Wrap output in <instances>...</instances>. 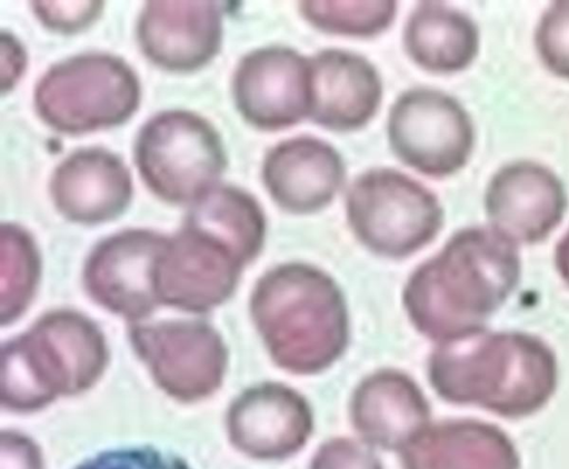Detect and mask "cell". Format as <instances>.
Wrapping results in <instances>:
<instances>
[{
	"label": "cell",
	"instance_id": "5",
	"mask_svg": "<svg viewBox=\"0 0 569 469\" xmlns=\"http://www.w3.org/2000/svg\"><path fill=\"white\" fill-rule=\"evenodd\" d=\"M141 100L136 71L121 57L86 52L52 64L33 91L36 113L63 134H83L129 120Z\"/></svg>",
	"mask_w": 569,
	"mask_h": 469
},
{
	"label": "cell",
	"instance_id": "11",
	"mask_svg": "<svg viewBox=\"0 0 569 469\" xmlns=\"http://www.w3.org/2000/svg\"><path fill=\"white\" fill-rule=\"evenodd\" d=\"M237 111L251 127L274 132L310 119L313 73L310 56L284 44L247 52L231 78Z\"/></svg>",
	"mask_w": 569,
	"mask_h": 469
},
{
	"label": "cell",
	"instance_id": "15",
	"mask_svg": "<svg viewBox=\"0 0 569 469\" xmlns=\"http://www.w3.org/2000/svg\"><path fill=\"white\" fill-rule=\"evenodd\" d=\"M227 423L230 438L240 450L253 458L279 460L306 445L313 429V415L296 389L264 381L233 400Z\"/></svg>",
	"mask_w": 569,
	"mask_h": 469
},
{
	"label": "cell",
	"instance_id": "30",
	"mask_svg": "<svg viewBox=\"0 0 569 469\" xmlns=\"http://www.w3.org/2000/svg\"><path fill=\"white\" fill-rule=\"evenodd\" d=\"M0 468L41 469L39 453L28 439L14 433H3Z\"/></svg>",
	"mask_w": 569,
	"mask_h": 469
},
{
	"label": "cell",
	"instance_id": "27",
	"mask_svg": "<svg viewBox=\"0 0 569 469\" xmlns=\"http://www.w3.org/2000/svg\"><path fill=\"white\" fill-rule=\"evenodd\" d=\"M310 469H382V466L370 445L338 437L320 446Z\"/></svg>",
	"mask_w": 569,
	"mask_h": 469
},
{
	"label": "cell",
	"instance_id": "3",
	"mask_svg": "<svg viewBox=\"0 0 569 469\" xmlns=\"http://www.w3.org/2000/svg\"><path fill=\"white\" fill-rule=\"evenodd\" d=\"M249 313L273 363L295 375L328 369L349 342L342 290L310 263L286 262L261 275L250 293Z\"/></svg>",
	"mask_w": 569,
	"mask_h": 469
},
{
	"label": "cell",
	"instance_id": "28",
	"mask_svg": "<svg viewBox=\"0 0 569 469\" xmlns=\"http://www.w3.org/2000/svg\"><path fill=\"white\" fill-rule=\"evenodd\" d=\"M78 469H189L180 459L152 449L134 448L103 452Z\"/></svg>",
	"mask_w": 569,
	"mask_h": 469
},
{
	"label": "cell",
	"instance_id": "13",
	"mask_svg": "<svg viewBox=\"0 0 569 469\" xmlns=\"http://www.w3.org/2000/svg\"><path fill=\"white\" fill-rule=\"evenodd\" d=\"M489 226L517 246L545 241L568 208L563 182L548 166L520 159L501 166L485 190Z\"/></svg>",
	"mask_w": 569,
	"mask_h": 469
},
{
	"label": "cell",
	"instance_id": "20",
	"mask_svg": "<svg viewBox=\"0 0 569 469\" xmlns=\"http://www.w3.org/2000/svg\"><path fill=\"white\" fill-rule=\"evenodd\" d=\"M400 452L403 469H519L507 435L473 419L429 426Z\"/></svg>",
	"mask_w": 569,
	"mask_h": 469
},
{
	"label": "cell",
	"instance_id": "12",
	"mask_svg": "<svg viewBox=\"0 0 569 469\" xmlns=\"http://www.w3.org/2000/svg\"><path fill=\"white\" fill-rule=\"evenodd\" d=\"M247 265L226 243L183 224L168 237L156 269L161 307L208 313L236 292Z\"/></svg>",
	"mask_w": 569,
	"mask_h": 469
},
{
	"label": "cell",
	"instance_id": "26",
	"mask_svg": "<svg viewBox=\"0 0 569 469\" xmlns=\"http://www.w3.org/2000/svg\"><path fill=\"white\" fill-rule=\"evenodd\" d=\"M103 1H46L31 2L39 22L50 31L63 34L81 32L102 13Z\"/></svg>",
	"mask_w": 569,
	"mask_h": 469
},
{
	"label": "cell",
	"instance_id": "1",
	"mask_svg": "<svg viewBox=\"0 0 569 469\" xmlns=\"http://www.w3.org/2000/svg\"><path fill=\"white\" fill-rule=\"evenodd\" d=\"M518 247L489 224L457 230L406 281L412 327L436 342L486 327L519 285Z\"/></svg>",
	"mask_w": 569,
	"mask_h": 469
},
{
	"label": "cell",
	"instance_id": "17",
	"mask_svg": "<svg viewBox=\"0 0 569 469\" xmlns=\"http://www.w3.org/2000/svg\"><path fill=\"white\" fill-rule=\"evenodd\" d=\"M49 194L66 220L96 226L120 217L133 196L130 170L114 152L90 147L62 159L49 180Z\"/></svg>",
	"mask_w": 569,
	"mask_h": 469
},
{
	"label": "cell",
	"instance_id": "19",
	"mask_svg": "<svg viewBox=\"0 0 569 469\" xmlns=\"http://www.w3.org/2000/svg\"><path fill=\"white\" fill-rule=\"evenodd\" d=\"M430 405L417 382L396 369L363 378L352 392L350 418L362 441L403 450L430 426Z\"/></svg>",
	"mask_w": 569,
	"mask_h": 469
},
{
	"label": "cell",
	"instance_id": "9",
	"mask_svg": "<svg viewBox=\"0 0 569 469\" xmlns=\"http://www.w3.org/2000/svg\"><path fill=\"white\" fill-rule=\"evenodd\" d=\"M128 337L158 386L178 400L202 399L222 382L227 347L204 320H146L129 325Z\"/></svg>",
	"mask_w": 569,
	"mask_h": 469
},
{
	"label": "cell",
	"instance_id": "7",
	"mask_svg": "<svg viewBox=\"0 0 569 469\" xmlns=\"http://www.w3.org/2000/svg\"><path fill=\"white\" fill-rule=\"evenodd\" d=\"M134 163L149 191L161 201L189 207L220 183L228 164L222 139L204 117L166 110L139 130Z\"/></svg>",
	"mask_w": 569,
	"mask_h": 469
},
{
	"label": "cell",
	"instance_id": "31",
	"mask_svg": "<svg viewBox=\"0 0 569 469\" xmlns=\"http://www.w3.org/2000/svg\"><path fill=\"white\" fill-rule=\"evenodd\" d=\"M553 262L559 277L569 288V229L555 247Z\"/></svg>",
	"mask_w": 569,
	"mask_h": 469
},
{
	"label": "cell",
	"instance_id": "18",
	"mask_svg": "<svg viewBox=\"0 0 569 469\" xmlns=\"http://www.w3.org/2000/svg\"><path fill=\"white\" fill-rule=\"evenodd\" d=\"M313 108L310 120L333 132L366 127L378 113L383 83L376 66L355 51L327 48L310 56Z\"/></svg>",
	"mask_w": 569,
	"mask_h": 469
},
{
	"label": "cell",
	"instance_id": "24",
	"mask_svg": "<svg viewBox=\"0 0 569 469\" xmlns=\"http://www.w3.org/2000/svg\"><path fill=\"white\" fill-rule=\"evenodd\" d=\"M297 4L300 17L315 30L355 39L382 34L392 26L398 12L393 0H302Z\"/></svg>",
	"mask_w": 569,
	"mask_h": 469
},
{
	"label": "cell",
	"instance_id": "22",
	"mask_svg": "<svg viewBox=\"0 0 569 469\" xmlns=\"http://www.w3.org/2000/svg\"><path fill=\"white\" fill-rule=\"evenodd\" d=\"M183 224L199 229L231 248L248 266L261 253L267 219L247 190L219 183L188 207Z\"/></svg>",
	"mask_w": 569,
	"mask_h": 469
},
{
	"label": "cell",
	"instance_id": "4",
	"mask_svg": "<svg viewBox=\"0 0 569 469\" xmlns=\"http://www.w3.org/2000/svg\"><path fill=\"white\" fill-rule=\"evenodd\" d=\"M108 362L100 326L72 308L51 309L1 350V400L31 411L92 387Z\"/></svg>",
	"mask_w": 569,
	"mask_h": 469
},
{
	"label": "cell",
	"instance_id": "6",
	"mask_svg": "<svg viewBox=\"0 0 569 469\" xmlns=\"http://www.w3.org/2000/svg\"><path fill=\"white\" fill-rule=\"evenodd\" d=\"M355 238L372 253L403 259L431 243L442 229L443 208L419 180L389 167L371 168L353 179L345 200Z\"/></svg>",
	"mask_w": 569,
	"mask_h": 469
},
{
	"label": "cell",
	"instance_id": "23",
	"mask_svg": "<svg viewBox=\"0 0 569 469\" xmlns=\"http://www.w3.org/2000/svg\"><path fill=\"white\" fill-rule=\"evenodd\" d=\"M42 277L33 234L17 222L0 226V325L11 326L31 307Z\"/></svg>",
	"mask_w": 569,
	"mask_h": 469
},
{
	"label": "cell",
	"instance_id": "25",
	"mask_svg": "<svg viewBox=\"0 0 569 469\" xmlns=\"http://www.w3.org/2000/svg\"><path fill=\"white\" fill-rule=\"evenodd\" d=\"M533 44L542 66L569 80V0L553 1L545 9L535 28Z\"/></svg>",
	"mask_w": 569,
	"mask_h": 469
},
{
	"label": "cell",
	"instance_id": "10",
	"mask_svg": "<svg viewBox=\"0 0 569 469\" xmlns=\"http://www.w3.org/2000/svg\"><path fill=\"white\" fill-rule=\"evenodd\" d=\"M168 236L146 228H129L99 241L81 272L88 298L129 325L149 320L161 307L156 269Z\"/></svg>",
	"mask_w": 569,
	"mask_h": 469
},
{
	"label": "cell",
	"instance_id": "8",
	"mask_svg": "<svg viewBox=\"0 0 569 469\" xmlns=\"http://www.w3.org/2000/svg\"><path fill=\"white\" fill-rule=\"evenodd\" d=\"M387 139L402 164L426 177L443 179L467 166L476 129L457 98L419 86L402 91L390 106Z\"/></svg>",
	"mask_w": 569,
	"mask_h": 469
},
{
	"label": "cell",
	"instance_id": "16",
	"mask_svg": "<svg viewBox=\"0 0 569 469\" xmlns=\"http://www.w3.org/2000/svg\"><path fill=\"white\" fill-rule=\"evenodd\" d=\"M346 178L341 153L326 140L309 134L277 142L266 152L261 164V179L269 197L292 214H310L327 208Z\"/></svg>",
	"mask_w": 569,
	"mask_h": 469
},
{
	"label": "cell",
	"instance_id": "2",
	"mask_svg": "<svg viewBox=\"0 0 569 469\" xmlns=\"http://www.w3.org/2000/svg\"><path fill=\"white\" fill-rule=\"evenodd\" d=\"M429 382L455 405H473L505 418L540 410L552 397L558 365L551 348L523 331L486 327L437 342L428 362Z\"/></svg>",
	"mask_w": 569,
	"mask_h": 469
},
{
	"label": "cell",
	"instance_id": "14",
	"mask_svg": "<svg viewBox=\"0 0 569 469\" xmlns=\"http://www.w3.org/2000/svg\"><path fill=\"white\" fill-rule=\"evenodd\" d=\"M222 12L216 1L151 0L137 20L141 52L157 67L189 72L209 63L222 43Z\"/></svg>",
	"mask_w": 569,
	"mask_h": 469
},
{
	"label": "cell",
	"instance_id": "29",
	"mask_svg": "<svg viewBox=\"0 0 569 469\" xmlns=\"http://www.w3.org/2000/svg\"><path fill=\"white\" fill-rule=\"evenodd\" d=\"M27 52L22 43L11 33L1 32V92L14 88L27 67Z\"/></svg>",
	"mask_w": 569,
	"mask_h": 469
},
{
	"label": "cell",
	"instance_id": "21",
	"mask_svg": "<svg viewBox=\"0 0 569 469\" xmlns=\"http://www.w3.org/2000/svg\"><path fill=\"white\" fill-rule=\"evenodd\" d=\"M407 57L420 69L452 74L469 68L480 50V31L467 13L441 1H420L401 34Z\"/></svg>",
	"mask_w": 569,
	"mask_h": 469
}]
</instances>
